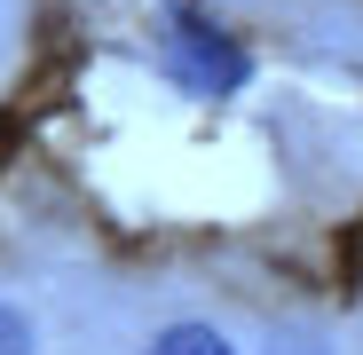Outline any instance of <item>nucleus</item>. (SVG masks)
Returning a JSON list of instances; mask_svg holds the SVG:
<instances>
[{
    "instance_id": "1",
    "label": "nucleus",
    "mask_w": 363,
    "mask_h": 355,
    "mask_svg": "<svg viewBox=\"0 0 363 355\" xmlns=\"http://www.w3.org/2000/svg\"><path fill=\"white\" fill-rule=\"evenodd\" d=\"M158 64H166V79L182 95H237L253 79V55L237 47L221 24L190 16V9H166L158 16Z\"/></svg>"
},
{
    "instance_id": "2",
    "label": "nucleus",
    "mask_w": 363,
    "mask_h": 355,
    "mask_svg": "<svg viewBox=\"0 0 363 355\" xmlns=\"http://www.w3.org/2000/svg\"><path fill=\"white\" fill-rule=\"evenodd\" d=\"M150 355H237L213 324H174V332H158L150 339Z\"/></svg>"
},
{
    "instance_id": "3",
    "label": "nucleus",
    "mask_w": 363,
    "mask_h": 355,
    "mask_svg": "<svg viewBox=\"0 0 363 355\" xmlns=\"http://www.w3.org/2000/svg\"><path fill=\"white\" fill-rule=\"evenodd\" d=\"M0 355H32V324L16 308H0Z\"/></svg>"
}]
</instances>
